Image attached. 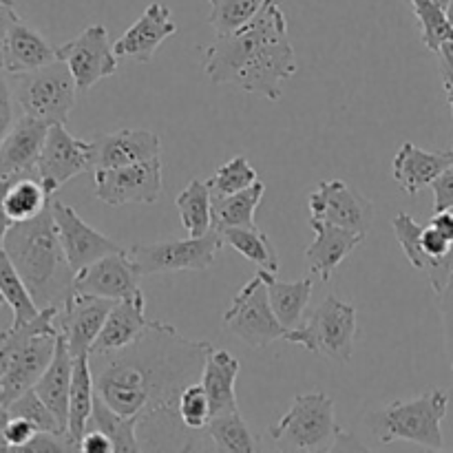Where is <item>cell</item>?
I'll list each match as a JSON object with an SVG mask.
<instances>
[{"instance_id": "8d00e7d4", "label": "cell", "mask_w": 453, "mask_h": 453, "mask_svg": "<svg viewBox=\"0 0 453 453\" xmlns=\"http://www.w3.org/2000/svg\"><path fill=\"white\" fill-rule=\"evenodd\" d=\"M211 16L208 22L215 27L217 35H228L242 29L264 7L265 0H208Z\"/></svg>"}, {"instance_id": "9f6ffc18", "label": "cell", "mask_w": 453, "mask_h": 453, "mask_svg": "<svg viewBox=\"0 0 453 453\" xmlns=\"http://www.w3.org/2000/svg\"><path fill=\"white\" fill-rule=\"evenodd\" d=\"M451 367H453V363H451Z\"/></svg>"}, {"instance_id": "f1b7e54d", "label": "cell", "mask_w": 453, "mask_h": 453, "mask_svg": "<svg viewBox=\"0 0 453 453\" xmlns=\"http://www.w3.org/2000/svg\"><path fill=\"white\" fill-rule=\"evenodd\" d=\"M264 195V181L257 180L255 184L239 190V193L212 197V228H255L257 208L261 206Z\"/></svg>"}, {"instance_id": "5b68a950", "label": "cell", "mask_w": 453, "mask_h": 453, "mask_svg": "<svg viewBox=\"0 0 453 453\" xmlns=\"http://www.w3.org/2000/svg\"><path fill=\"white\" fill-rule=\"evenodd\" d=\"M449 411V394L445 389H429L411 401H394L380 410L370 411L367 429L380 445L407 441L427 449L442 451V420Z\"/></svg>"}, {"instance_id": "9a60e30c", "label": "cell", "mask_w": 453, "mask_h": 453, "mask_svg": "<svg viewBox=\"0 0 453 453\" xmlns=\"http://www.w3.org/2000/svg\"><path fill=\"white\" fill-rule=\"evenodd\" d=\"M140 277V270L128 250H118L80 270L75 274L73 290L111 301L144 299Z\"/></svg>"}, {"instance_id": "3957f363", "label": "cell", "mask_w": 453, "mask_h": 453, "mask_svg": "<svg viewBox=\"0 0 453 453\" xmlns=\"http://www.w3.org/2000/svg\"><path fill=\"white\" fill-rule=\"evenodd\" d=\"M4 252L40 310L62 308L73 295L75 270L58 237L51 203L34 219L18 221L9 228Z\"/></svg>"}, {"instance_id": "cb8c5ba5", "label": "cell", "mask_w": 453, "mask_h": 453, "mask_svg": "<svg viewBox=\"0 0 453 453\" xmlns=\"http://www.w3.org/2000/svg\"><path fill=\"white\" fill-rule=\"evenodd\" d=\"M144 299L115 301L88 354L118 352V349L135 343L150 326L144 314Z\"/></svg>"}, {"instance_id": "1f68e13d", "label": "cell", "mask_w": 453, "mask_h": 453, "mask_svg": "<svg viewBox=\"0 0 453 453\" xmlns=\"http://www.w3.org/2000/svg\"><path fill=\"white\" fill-rule=\"evenodd\" d=\"M49 203H51V195L44 190L38 175L16 177L9 181L7 190H4V211L13 224L34 219Z\"/></svg>"}, {"instance_id": "83f0119b", "label": "cell", "mask_w": 453, "mask_h": 453, "mask_svg": "<svg viewBox=\"0 0 453 453\" xmlns=\"http://www.w3.org/2000/svg\"><path fill=\"white\" fill-rule=\"evenodd\" d=\"M93 401H96V379H93L91 357L80 354V357H73V379H71L69 392V427H66V436H69V441L73 442L78 451L80 442L87 434Z\"/></svg>"}, {"instance_id": "11a10c76", "label": "cell", "mask_w": 453, "mask_h": 453, "mask_svg": "<svg viewBox=\"0 0 453 453\" xmlns=\"http://www.w3.org/2000/svg\"><path fill=\"white\" fill-rule=\"evenodd\" d=\"M3 305H4V299H3V296H0V308H3Z\"/></svg>"}, {"instance_id": "7402d4cb", "label": "cell", "mask_w": 453, "mask_h": 453, "mask_svg": "<svg viewBox=\"0 0 453 453\" xmlns=\"http://www.w3.org/2000/svg\"><path fill=\"white\" fill-rule=\"evenodd\" d=\"M449 166H453V149L445 153H432L411 142H405L394 155L392 173L396 184L414 197L423 188H429L436 177Z\"/></svg>"}, {"instance_id": "681fc988", "label": "cell", "mask_w": 453, "mask_h": 453, "mask_svg": "<svg viewBox=\"0 0 453 453\" xmlns=\"http://www.w3.org/2000/svg\"><path fill=\"white\" fill-rule=\"evenodd\" d=\"M429 224L438 230L445 239H449L453 243V211H442V212H434V217L429 219Z\"/></svg>"}, {"instance_id": "ee69618b", "label": "cell", "mask_w": 453, "mask_h": 453, "mask_svg": "<svg viewBox=\"0 0 453 453\" xmlns=\"http://www.w3.org/2000/svg\"><path fill=\"white\" fill-rule=\"evenodd\" d=\"M429 188L434 190V212L453 211V166L442 171Z\"/></svg>"}, {"instance_id": "7a4b0ae2", "label": "cell", "mask_w": 453, "mask_h": 453, "mask_svg": "<svg viewBox=\"0 0 453 453\" xmlns=\"http://www.w3.org/2000/svg\"><path fill=\"white\" fill-rule=\"evenodd\" d=\"M299 71L288 38V18L277 0H265L255 18L203 49V73L212 84H233L243 93L279 102L283 84Z\"/></svg>"}, {"instance_id": "ac0fdd59", "label": "cell", "mask_w": 453, "mask_h": 453, "mask_svg": "<svg viewBox=\"0 0 453 453\" xmlns=\"http://www.w3.org/2000/svg\"><path fill=\"white\" fill-rule=\"evenodd\" d=\"M51 124L22 113L0 142V180L38 175V159Z\"/></svg>"}, {"instance_id": "f546056e", "label": "cell", "mask_w": 453, "mask_h": 453, "mask_svg": "<svg viewBox=\"0 0 453 453\" xmlns=\"http://www.w3.org/2000/svg\"><path fill=\"white\" fill-rule=\"evenodd\" d=\"M259 273L264 274L265 288H268L270 305H273L279 321H281L286 327L299 326L305 310H308L310 299H312V286H314L312 279L305 277V279H299V281L288 283V281H279L273 273H265V270H259Z\"/></svg>"}, {"instance_id": "8992f818", "label": "cell", "mask_w": 453, "mask_h": 453, "mask_svg": "<svg viewBox=\"0 0 453 453\" xmlns=\"http://www.w3.org/2000/svg\"><path fill=\"white\" fill-rule=\"evenodd\" d=\"M270 441L281 451L339 449L343 432L336 425L334 401L323 392L301 394L290 410L270 425Z\"/></svg>"}, {"instance_id": "4316f807", "label": "cell", "mask_w": 453, "mask_h": 453, "mask_svg": "<svg viewBox=\"0 0 453 453\" xmlns=\"http://www.w3.org/2000/svg\"><path fill=\"white\" fill-rule=\"evenodd\" d=\"M239 370H242V363L228 349L212 348L208 352L202 372V385L208 394V401H211L212 416L237 410L234 385H237Z\"/></svg>"}, {"instance_id": "7c38bea8", "label": "cell", "mask_w": 453, "mask_h": 453, "mask_svg": "<svg viewBox=\"0 0 453 453\" xmlns=\"http://www.w3.org/2000/svg\"><path fill=\"white\" fill-rule=\"evenodd\" d=\"M58 60L66 62L80 93L91 91L97 82L118 73L119 65L104 25L87 27L82 34L62 44L58 49Z\"/></svg>"}, {"instance_id": "44dd1931", "label": "cell", "mask_w": 453, "mask_h": 453, "mask_svg": "<svg viewBox=\"0 0 453 453\" xmlns=\"http://www.w3.org/2000/svg\"><path fill=\"white\" fill-rule=\"evenodd\" d=\"M310 226L314 230V242L305 250L308 270L321 281H330L334 270L361 246L365 234L339 228L321 219H310Z\"/></svg>"}, {"instance_id": "6da1fadb", "label": "cell", "mask_w": 453, "mask_h": 453, "mask_svg": "<svg viewBox=\"0 0 453 453\" xmlns=\"http://www.w3.org/2000/svg\"><path fill=\"white\" fill-rule=\"evenodd\" d=\"M212 349L206 341L181 336L171 323L150 321L149 330L127 348L91 357L96 394L122 416L137 418L142 451L208 449L180 418V396L202 380Z\"/></svg>"}, {"instance_id": "e575fe53", "label": "cell", "mask_w": 453, "mask_h": 453, "mask_svg": "<svg viewBox=\"0 0 453 453\" xmlns=\"http://www.w3.org/2000/svg\"><path fill=\"white\" fill-rule=\"evenodd\" d=\"M208 438H211L215 451H233V453H252L257 451V442L243 420L242 411L230 410L224 414L212 416L206 427Z\"/></svg>"}, {"instance_id": "ab89813d", "label": "cell", "mask_w": 453, "mask_h": 453, "mask_svg": "<svg viewBox=\"0 0 453 453\" xmlns=\"http://www.w3.org/2000/svg\"><path fill=\"white\" fill-rule=\"evenodd\" d=\"M9 414L18 416V418H25L34 425L38 432H51V434H66L65 427L60 425V420L56 418L51 410L47 407V403L35 394V389H27L22 396H18L16 401L9 405Z\"/></svg>"}, {"instance_id": "816d5d0a", "label": "cell", "mask_w": 453, "mask_h": 453, "mask_svg": "<svg viewBox=\"0 0 453 453\" xmlns=\"http://www.w3.org/2000/svg\"><path fill=\"white\" fill-rule=\"evenodd\" d=\"M9 418H12V414H9V407L0 405V451H12L7 445V438H4V429H7Z\"/></svg>"}, {"instance_id": "d6a6232c", "label": "cell", "mask_w": 453, "mask_h": 453, "mask_svg": "<svg viewBox=\"0 0 453 453\" xmlns=\"http://www.w3.org/2000/svg\"><path fill=\"white\" fill-rule=\"evenodd\" d=\"M181 226L188 230L190 237H202L212 228V195L206 181H188L175 199Z\"/></svg>"}, {"instance_id": "9c48e42d", "label": "cell", "mask_w": 453, "mask_h": 453, "mask_svg": "<svg viewBox=\"0 0 453 453\" xmlns=\"http://www.w3.org/2000/svg\"><path fill=\"white\" fill-rule=\"evenodd\" d=\"M224 237L217 228H211L202 237L168 239V242L135 243L128 255L135 261L142 277L159 273H202L215 264L217 252L224 248Z\"/></svg>"}, {"instance_id": "277c9868", "label": "cell", "mask_w": 453, "mask_h": 453, "mask_svg": "<svg viewBox=\"0 0 453 453\" xmlns=\"http://www.w3.org/2000/svg\"><path fill=\"white\" fill-rule=\"evenodd\" d=\"M58 312L60 308H44L34 321L0 332V405H12L49 367L60 336Z\"/></svg>"}, {"instance_id": "4fadbf2b", "label": "cell", "mask_w": 453, "mask_h": 453, "mask_svg": "<svg viewBox=\"0 0 453 453\" xmlns=\"http://www.w3.org/2000/svg\"><path fill=\"white\" fill-rule=\"evenodd\" d=\"M310 219H321L354 233H370L374 224V203L343 180H327L308 197Z\"/></svg>"}, {"instance_id": "bcb514c9", "label": "cell", "mask_w": 453, "mask_h": 453, "mask_svg": "<svg viewBox=\"0 0 453 453\" xmlns=\"http://www.w3.org/2000/svg\"><path fill=\"white\" fill-rule=\"evenodd\" d=\"M4 71L0 69V142L7 135L13 124V93L12 84L4 78Z\"/></svg>"}, {"instance_id": "836d02e7", "label": "cell", "mask_w": 453, "mask_h": 453, "mask_svg": "<svg viewBox=\"0 0 453 453\" xmlns=\"http://www.w3.org/2000/svg\"><path fill=\"white\" fill-rule=\"evenodd\" d=\"M0 296L12 308V327L25 326V323L34 321L40 314L38 303L34 301L29 288L22 281V277L13 268L12 259H9L4 250L0 252Z\"/></svg>"}, {"instance_id": "7dc6e473", "label": "cell", "mask_w": 453, "mask_h": 453, "mask_svg": "<svg viewBox=\"0 0 453 453\" xmlns=\"http://www.w3.org/2000/svg\"><path fill=\"white\" fill-rule=\"evenodd\" d=\"M80 451L84 453H111L113 449V442L106 434L97 432V429H91V432L84 434L82 442H80Z\"/></svg>"}, {"instance_id": "484cf974", "label": "cell", "mask_w": 453, "mask_h": 453, "mask_svg": "<svg viewBox=\"0 0 453 453\" xmlns=\"http://www.w3.org/2000/svg\"><path fill=\"white\" fill-rule=\"evenodd\" d=\"M392 228L398 243H401L403 252H405L407 261H410L416 270L427 274L429 286H432V290L438 295L451 277V259H434L432 255L425 252L423 242H420L423 226H420L414 217L407 215V212H398V215L394 217Z\"/></svg>"}, {"instance_id": "f5cc1de1", "label": "cell", "mask_w": 453, "mask_h": 453, "mask_svg": "<svg viewBox=\"0 0 453 453\" xmlns=\"http://www.w3.org/2000/svg\"><path fill=\"white\" fill-rule=\"evenodd\" d=\"M442 87H445L447 100H449V104H451V113H453V80H442ZM451 149H453V144H451Z\"/></svg>"}, {"instance_id": "74e56055", "label": "cell", "mask_w": 453, "mask_h": 453, "mask_svg": "<svg viewBox=\"0 0 453 453\" xmlns=\"http://www.w3.org/2000/svg\"><path fill=\"white\" fill-rule=\"evenodd\" d=\"M414 16L420 25V34H423V44L429 51L438 53L442 42L453 40V27L447 18V12L438 7L434 0H410Z\"/></svg>"}, {"instance_id": "52a82bcc", "label": "cell", "mask_w": 453, "mask_h": 453, "mask_svg": "<svg viewBox=\"0 0 453 453\" xmlns=\"http://www.w3.org/2000/svg\"><path fill=\"white\" fill-rule=\"evenodd\" d=\"M12 93L22 113L47 124H65L80 88L66 62L53 60L29 73L12 75Z\"/></svg>"}, {"instance_id": "f907efd6", "label": "cell", "mask_w": 453, "mask_h": 453, "mask_svg": "<svg viewBox=\"0 0 453 453\" xmlns=\"http://www.w3.org/2000/svg\"><path fill=\"white\" fill-rule=\"evenodd\" d=\"M16 180V177H13ZM9 181L12 180H0V252L4 250V237H7L9 228L13 226V221L9 219L7 211H4V190H7Z\"/></svg>"}, {"instance_id": "d4e9b609", "label": "cell", "mask_w": 453, "mask_h": 453, "mask_svg": "<svg viewBox=\"0 0 453 453\" xmlns=\"http://www.w3.org/2000/svg\"><path fill=\"white\" fill-rule=\"evenodd\" d=\"M71 379H73V354L66 348L65 336H58L56 352H53L51 363H49L47 370L42 372V376L38 379V383L34 385L35 394L47 403L49 410L56 414V418L60 420V425L69 427V392H71Z\"/></svg>"}, {"instance_id": "f35d334b", "label": "cell", "mask_w": 453, "mask_h": 453, "mask_svg": "<svg viewBox=\"0 0 453 453\" xmlns=\"http://www.w3.org/2000/svg\"><path fill=\"white\" fill-rule=\"evenodd\" d=\"M257 180H259V175H257V171L252 168V164L248 162L243 155H237V157H233L230 162L221 164V166L217 168L215 175H212L206 184L208 188H211L212 197H224V195H233L248 188V186L255 184Z\"/></svg>"}, {"instance_id": "5bb4252c", "label": "cell", "mask_w": 453, "mask_h": 453, "mask_svg": "<svg viewBox=\"0 0 453 453\" xmlns=\"http://www.w3.org/2000/svg\"><path fill=\"white\" fill-rule=\"evenodd\" d=\"M87 171H93L91 140H78L66 131L65 124H51L38 159V180L44 190L53 195L66 181Z\"/></svg>"}, {"instance_id": "2e32d148", "label": "cell", "mask_w": 453, "mask_h": 453, "mask_svg": "<svg viewBox=\"0 0 453 453\" xmlns=\"http://www.w3.org/2000/svg\"><path fill=\"white\" fill-rule=\"evenodd\" d=\"M51 215L53 221H56L58 237H60L62 248H65L66 259H69L75 274L87 268V265H91L93 261L111 255V252L124 250L118 242L97 233L93 226H88L69 203L53 199Z\"/></svg>"}, {"instance_id": "ffe728a7", "label": "cell", "mask_w": 453, "mask_h": 453, "mask_svg": "<svg viewBox=\"0 0 453 453\" xmlns=\"http://www.w3.org/2000/svg\"><path fill=\"white\" fill-rule=\"evenodd\" d=\"M93 171L146 162L162 155V137L149 128H122L91 140Z\"/></svg>"}, {"instance_id": "d590c367", "label": "cell", "mask_w": 453, "mask_h": 453, "mask_svg": "<svg viewBox=\"0 0 453 453\" xmlns=\"http://www.w3.org/2000/svg\"><path fill=\"white\" fill-rule=\"evenodd\" d=\"M224 242L230 248L239 252L242 257H246L250 264H255L259 270L265 273H279V257L274 250L273 242L268 239V234L261 233L259 228H226L219 230Z\"/></svg>"}, {"instance_id": "db71d44e", "label": "cell", "mask_w": 453, "mask_h": 453, "mask_svg": "<svg viewBox=\"0 0 453 453\" xmlns=\"http://www.w3.org/2000/svg\"><path fill=\"white\" fill-rule=\"evenodd\" d=\"M434 3H436L438 7H442V9H445V12H447V7H449L451 0H434Z\"/></svg>"}, {"instance_id": "603a6c76", "label": "cell", "mask_w": 453, "mask_h": 453, "mask_svg": "<svg viewBox=\"0 0 453 453\" xmlns=\"http://www.w3.org/2000/svg\"><path fill=\"white\" fill-rule=\"evenodd\" d=\"M58 60V49H53L34 27L27 25L25 20H16L9 29L7 40L3 47V60L0 69L7 75L29 73V71L40 69L44 65H51Z\"/></svg>"}, {"instance_id": "8fae6325", "label": "cell", "mask_w": 453, "mask_h": 453, "mask_svg": "<svg viewBox=\"0 0 453 453\" xmlns=\"http://www.w3.org/2000/svg\"><path fill=\"white\" fill-rule=\"evenodd\" d=\"M93 181H96V197L106 206L119 208L124 203L150 206L162 197V159L155 157L128 166L100 168L93 171Z\"/></svg>"}, {"instance_id": "ba28073f", "label": "cell", "mask_w": 453, "mask_h": 453, "mask_svg": "<svg viewBox=\"0 0 453 453\" xmlns=\"http://www.w3.org/2000/svg\"><path fill=\"white\" fill-rule=\"evenodd\" d=\"M357 336V308L339 296H326L299 327H290L286 341L336 363H348Z\"/></svg>"}, {"instance_id": "4dcf8cb0", "label": "cell", "mask_w": 453, "mask_h": 453, "mask_svg": "<svg viewBox=\"0 0 453 453\" xmlns=\"http://www.w3.org/2000/svg\"><path fill=\"white\" fill-rule=\"evenodd\" d=\"M97 429L106 434L113 442V449L118 453H135L142 451L140 441H137V418L135 416H122L115 410H111L104 403V398L97 396L93 401L91 418H88L87 432Z\"/></svg>"}, {"instance_id": "30bf717a", "label": "cell", "mask_w": 453, "mask_h": 453, "mask_svg": "<svg viewBox=\"0 0 453 453\" xmlns=\"http://www.w3.org/2000/svg\"><path fill=\"white\" fill-rule=\"evenodd\" d=\"M224 330L252 349H264L274 341H286L290 327L283 326L274 314L264 274L257 273V277L237 292L230 308L224 312Z\"/></svg>"}, {"instance_id": "b9f144b4", "label": "cell", "mask_w": 453, "mask_h": 453, "mask_svg": "<svg viewBox=\"0 0 453 453\" xmlns=\"http://www.w3.org/2000/svg\"><path fill=\"white\" fill-rule=\"evenodd\" d=\"M438 299H441V319H442V330H445V349L447 357L453 363V270L449 281L445 283L441 292H438Z\"/></svg>"}, {"instance_id": "7bdbcfd3", "label": "cell", "mask_w": 453, "mask_h": 453, "mask_svg": "<svg viewBox=\"0 0 453 453\" xmlns=\"http://www.w3.org/2000/svg\"><path fill=\"white\" fill-rule=\"evenodd\" d=\"M38 434V429L25 418H18V416H12L7 423V429H4V438H7V445L12 451H22L27 447V442Z\"/></svg>"}, {"instance_id": "60d3db41", "label": "cell", "mask_w": 453, "mask_h": 453, "mask_svg": "<svg viewBox=\"0 0 453 453\" xmlns=\"http://www.w3.org/2000/svg\"><path fill=\"white\" fill-rule=\"evenodd\" d=\"M177 411H180V418L184 420L186 427L193 429V432H206L212 414H211V401H208V394L206 389H203L202 380H199V383L188 385V388L181 392Z\"/></svg>"}, {"instance_id": "f6af8a7d", "label": "cell", "mask_w": 453, "mask_h": 453, "mask_svg": "<svg viewBox=\"0 0 453 453\" xmlns=\"http://www.w3.org/2000/svg\"><path fill=\"white\" fill-rule=\"evenodd\" d=\"M420 242H423V248L427 255H432L434 259H451L453 243L449 239L442 237L432 224L423 226V233H420Z\"/></svg>"}, {"instance_id": "e0dca14e", "label": "cell", "mask_w": 453, "mask_h": 453, "mask_svg": "<svg viewBox=\"0 0 453 453\" xmlns=\"http://www.w3.org/2000/svg\"><path fill=\"white\" fill-rule=\"evenodd\" d=\"M113 303L115 301L111 299L82 295V292L75 290L66 299V303L58 312L56 323L60 334L65 336L66 348H69L73 357L91 352V345L96 343Z\"/></svg>"}, {"instance_id": "c3c4849f", "label": "cell", "mask_w": 453, "mask_h": 453, "mask_svg": "<svg viewBox=\"0 0 453 453\" xmlns=\"http://www.w3.org/2000/svg\"><path fill=\"white\" fill-rule=\"evenodd\" d=\"M16 20H20L16 3H13V0H0V60H3L4 40H7L9 29H12V25Z\"/></svg>"}, {"instance_id": "d6986e66", "label": "cell", "mask_w": 453, "mask_h": 453, "mask_svg": "<svg viewBox=\"0 0 453 453\" xmlns=\"http://www.w3.org/2000/svg\"><path fill=\"white\" fill-rule=\"evenodd\" d=\"M177 34V22L173 20L171 9L164 3H150L140 18L113 42L118 58H128L146 65L153 60L155 51L164 40Z\"/></svg>"}]
</instances>
